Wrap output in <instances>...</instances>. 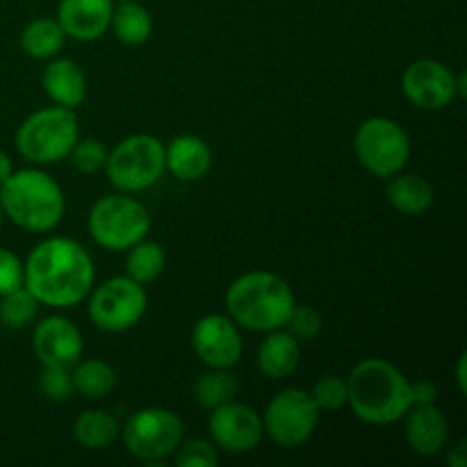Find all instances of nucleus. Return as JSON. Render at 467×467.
I'll return each instance as SVG.
<instances>
[{
	"label": "nucleus",
	"mask_w": 467,
	"mask_h": 467,
	"mask_svg": "<svg viewBox=\"0 0 467 467\" xmlns=\"http://www.w3.org/2000/svg\"><path fill=\"white\" fill-rule=\"evenodd\" d=\"M410 397H413V406L436 404L438 390L431 381H427V379H420V381L410 383Z\"/></svg>",
	"instance_id": "nucleus-35"
},
{
	"label": "nucleus",
	"mask_w": 467,
	"mask_h": 467,
	"mask_svg": "<svg viewBox=\"0 0 467 467\" xmlns=\"http://www.w3.org/2000/svg\"><path fill=\"white\" fill-rule=\"evenodd\" d=\"M94 260L71 237L39 242L23 265V287L48 308H76L94 287Z\"/></svg>",
	"instance_id": "nucleus-1"
},
{
	"label": "nucleus",
	"mask_w": 467,
	"mask_h": 467,
	"mask_svg": "<svg viewBox=\"0 0 467 467\" xmlns=\"http://www.w3.org/2000/svg\"><path fill=\"white\" fill-rule=\"evenodd\" d=\"M208 431L214 445L228 454H249L263 442V415L235 400L210 410Z\"/></svg>",
	"instance_id": "nucleus-13"
},
{
	"label": "nucleus",
	"mask_w": 467,
	"mask_h": 467,
	"mask_svg": "<svg viewBox=\"0 0 467 467\" xmlns=\"http://www.w3.org/2000/svg\"><path fill=\"white\" fill-rule=\"evenodd\" d=\"M12 171H14L12 158H9V155L0 149V185H3L9 176H12Z\"/></svg>",
	"instance_id": "nucleus-38"
},
{
	"label": "nucleus",
	"mask_w": 467,
	"mask_h": 467,
	"mask_svg": "<svg viewBox=\"0 0 467 467\" xmlns=\"http://www.w3.org/2000/svg\"><path fill=\"white\" fill-rule=\"evenodd\" d=\"M112 12V0H59L57 23L71 39L96 41L108 32Z\"/></svg>",
	"instance_id": "nucleus-16"
},
{
	"label": "nucleus",
	"mask_w": 467,
	"mask_h": 467,
	"mask_svg": "<svg viewBox=\"0 0 467 467\" xmlns=\"http://www.w3.org/2000/svg\"><path fill=\"white\" fill-rule=\"evenodd\" d=\"M313 400L319 410H340L347 406V379L340 377H324L315 383L313 388Z\"/></svg>",
	"instance_id": "nucleus-31"
},
{
	"label": "nucleus",
	"mask_w": 467,
	"mask_h": 467,
	"mask_svg": "<svg viewBox=\"0 0 467 467\" xmlns=\"http://www.w3.org/2000/svg\"><path fill=\"white\" fill-rule=\"evenodd\" d=\"M301 363V345L290 331H269L267 337L260 342L258 349V369L265 377L281 381L292 377Z\"/></svg>",
	"instance_id": "nucleus-20"
},
{
	"label": "nucleus",
	"mask_w": 467,
	"mask_h": 467,
	"mask_svg": "<svg viewBox=\"0 0 467 467\" xmlns=\"http://www.w3.org/2000/svg\"><path fill=\"white\" fill-rule=\"evenodd\" d=\"M237 392H240V383L228 369L210 368V372L201 374L194 383V400L205 410H214L228 404L235 400Z\"/></svg>",
	"instance_id": "nucleus-26"
},
{
	"label": "nucleus",
	"mask_w": 467,
	"mask_h": 467,
	"mask_svg": "<svg viewBox=\"0 0 467 467\" xmlns=\"http://www.w3.org/2000/svg\"><path fill=\"white\" fill-rule=\"evenodd\" d=\"M73 392L87 400H103L117 386V372L109 363L99 358L78 360L71 368Z\"/></svg>",
	"instance_id": "nucleus-23"
},
{
	"label": "nucleus",
	"mask_w": 467,
	"mask_h": 467,
	"mask_svg": "<svg viewBox=\"0 0 467 467\" xmlns=\"http://www.w3.org/2000/svg\"><path fill=\"white\" fill-rule=\"evenodd\" d=\"M388 203L401 214L420 217L433 205L431 182L418 173H395L388 185Z\"/></svg>",
	"instance_id": "nucleus-21"
},
{
	"label": "nucleus",
	"mask_w": 467,
	"mask_h": 467,
	"mask_svg": "<svg viewBox=\"0 0 467 467\" xmlns=\"http://www.w3.org/2000/svg\"><path fill=\"white\" fill-rule=\"evenodd\" d=\"M89 295V319L105 333H123L137 327L149 306L144 285L128 276L109 278Z\"/></svg>",
	"instance_id": "nucleus-11"
},
{
	"label": "nucleus",
	"mask_w": 467,
	"mask_h": 467,
	"mask_svg": "<svg viewBox=\"0 0 467 467\" xmlns=\"http://www.w3.org/2000/svg\"><path fill=\"white\" fill-rule=\"evenodd\" d=\"M119 431L130 456L141 463H162L181 447L185 424L173 410L150 406L132 413Z\"/></svg>",
	"instance_id": "nucleus-8"
},
{
	"label": "nucleus",
	"mask_w": 467,
	"mask_h": 467,
	"mask_svg": "<svg viewBox=\"0 0 467 467\" xmlns=\"http://www.w3.org/2000/svg\"><path fill=\"white\" fill-rule=\"evenodd\" d=\"M36 313H39V301L26 287L0 296V322L7 328H26L27 324L35 322Z\"/></svg>",
	"instance_id": "nucleus-28"
},
{
	"label": "nucleus",
	"mask_w": 467,
	"mask_h": 467,
	"mask_svg": "<svg viewBox=\"0 0 467 467\" xmlns=\"http://www.w3.org/2000/svg\"><path fill=\"white\" fill-rule=\"evenodd\" d=\"M164 164L178 181L194 182L213 169V150L199 135H178L164 146Z\"/></svg>",
	"instance_id": "nucleus-18"
},
{
	"label": "nucleus",
	"mask_w": 467,
	"mask_h": 467,
	"mask_svg": "<svg viewBox=\"0 0 467 467\" xmlns=\"http://www.w3.org/2000/svg\"><path fill=\"white\" fill-rule=\"evenodd\" d=\"M119 436V422L105 410H85L73 424V438L85 450H105Z\"/></svg>",
	"instance_id": "nucleus-25"
},
{
	"label": "nucleus",
	"mask_w": 467,
	"mask_h": 467,
	"mask_svg": "<svg viewBox=\"0 0 467 467\" xmlns=\"http://www.w3.org/2000/svg\"><path fill=\"white\" fill-rule=\"evenodd\" d=\"M295 304V292L285 278L272 272L242 274L226 292V310L233 322L255 333L285 328Z\"/></svg>",
	"instance_id": "nucleus-3"
},
{
	"label": "nucleus",
	"mask_w": 467,
	"mask_h": 467,
	"mask_svg": "<svg viewBox=\"0 0 467 467\" xmlns=\"http://www.w3.org/2000/svg\"><path fill=\"white\" fill-rule=\"evenodd\" d=\"M404 436L410 450L420 456H438L450 441V422L436 404H418L406 410Z\"/></svg>",
	"instance_id": "nucleus-17"
},
{
	"label": "nucleus",
	"mask_w": 467,
	"mask_h": 467,
	"mask_svg": "<svg viewBox=\"0 0 467 467\" xmlns=\"http://www.w3.org/2000/svg\"><path fill=\"white\" fill-rule=\"evenodd\" d=\"M32 349L41 365L73 368L82 358L80 328L59 315L41 319L32 333Z\"/></svg>",
	"instance_id": "nucleus-15"
},
{
	"label": "nucleus",
	"mask_w": 467,
	"mask_h": 467,
	"mask_svg": "<svg viewBox=\"0 0 467 467\" xmlns=\"http://www.w3.org/2000/svg\"><path fill=\"white\" fill-rule=\"evenodd\" d=\"M23 287V263L12 251L0 249V296Z\"/></svg>",
	"instance_id": "nucleus-34"
},
{
	"label": "nucleus",
	"mask_w": 467,
	"mask_h": 467,
	"mask_svg": "<svg viewBox=\"0 0 467 467\" xmlns=\"http://www.w3.org/2000/svg\"><path fill=\"white\" fill-rule=\"evenodd\" d=\"M285 327L290 328V333L299 342L301 340H315V337L319 336V331H322V315H319L315 308H310V306H296L295 304V308H292L290 319H287Z\"/></svg>",
	"instance_id": "nucleus-33"
},
{
	"label": "nucleus",
	"mask_w": 467,
	"mask_h": 467,
	"mask_svg": "<svg viewBox=\"0 0 467 467\" xmlns=\"http://www.w3.org/2000/svg\"><path fill=\"white\" fill-rule=\"evenodd\" d=\"M68 158H71L73 167H76L78 171L85 173V176H94V173L105 169V162H108V149H105L99 140H94V137H87V140H80V137H78Z\"/></svg>",
	"instance_id": "nucleus-29"
},
{
	"label": "nucleus",
	"mask_w": 467,
	"mask_h": 467,
	"mask_svg": "<svg viewBox=\"0 0 467 467\" xmlns=\"http://www.w3.org/2000/svg\"><path fill=\"white\" fill-rule=\"evenodd\" d=\"M354 150L372 176L392 178L409 164L410 140L395 119L372 117L356 130Z\"/></svg>",
	"instance_id": "nucleus-9"
},
{
	"label": "nucleus",
	"mask_w": 467,
	"mask_h": 467,
	"mask_svg": "<svg viewBox=\"0 0 467 467\" xmlns=\"http://www.w3.org/2000/svg\"><path fill=\"white\" fill-rule=\"evenodd\" d=\"M3 217H5V214H3V208H0V228H3Z\"/></svg>",
	"instance_id": "nucleus-40"
},
{
	"label": "nucleus",
	"mask_w": 467,
	"mask_h": 467,
	"mask_svg": "<svg viewBox=\"0 0 467 467\" xmlns=\"http://www.w3.org/2000/svg\"><path fill=\"white\" fill-rule=\"evenodd\" d=\"M454 379H456V388H459L461 395L467 392V354L461 351L459 360H456V368H454Z\"/></svg>",
	"instance_id": "nucleus-36"
},
{
	"label": "nucleus",
	"mask_w": 467,
	"mask_h": 467,
	"mask_svg": "<svg viewBox=\"0 0 467 467\" xmlns=\"http://www.w3.org/2000/svg\"><path fill=\"white\" fill-rule=\"evenodd\" d=\"M401 91L410 105L436 112V109L454 103V99L459 96L456 94V73L438 59H415L401 76Z\"/></svg>",
	"instance_id": "nucleus-12"
},
{
	"label": "nucleus",
	"mask_w": 467,
	"mask_h": 467,
	"mask_svg": "<svg viewBox=\"0 0 467 467\" xmlns=\"http://www.w3.org/2000/svg\"><path fill=\"white\" fill-rule=\"evenodd\" d=\"M322 410L315 404L313 395L301 388H287L272 397L263 415L265 436L272 438L276 445L301 447L315 436Z\"/></svg>",
	"instance_id": "nucleus-10"
},
{
	"label": "nucleus",
	"mask_w": 467,
	"mask_h": 467,
	"mask_svg": "<svg viewBox=\"0 0 467 467\" xmlns=\"http://www.w3.org/2000/svg\"><path fill=\"white\" fill-rule=\"evenodd\" d=\"M41 85L55 105L76 109L87 96V78L73 59H53L44 68Z\"/></svg>",
	"instance_id": "nucleus-19"
},
{
	"label": "nucleus",
	"mask_w": 467,
	"mask_h": 467,
	"mask_svg": "<svg viewBox=\"0 0 467 467\" xmlns=\"http://www.w3.org/2000/svg\"><path fill=\"white\" fill-rule=\"evenodd\" d=\"M347 406L365 424H395L413 406L410 381L388 360L365 358L347 379Z\"/></svg>",
	"instance_id": "nucleus-2"
},
{
	"label": "nucleus",
	"mask_w": 467,
	"mask_h": 467,
	"mask_svg": "<svg viewBox=\"0 0 467 467\" xmlns=\"http://www.w3.org/2000/svg\"><path fill=\"white\" fill-rule=\"evenodd\" d=\"M176 465L178 467H214L219 463L217 445L208 441H190L178 447Z\"/></svg>",
	"instance_id": "nucleus-32"
},
{
	"label": "nucleus",
	"mask_w": 467,
	"mask_h": 467,
	"mask_svg": "<svg viewBox=\"0 0 467 467\" xmlns=\"http://www.w3.org/2000/svg\"><path fill=\"white\" fill-rule=\"evenodd\" d=\"M39 390L46 400L64 401L73 395L71 368H59V365H44V372L39 377Z\"/></svg>",
	"instance_id": "nucleus-30"
},
{
	"label": "nucleus",
	"mask_w": 467,
	"mask_h": 467,
	"mask_svg": "<svg viewBox=\"0 0 467 467\" xmlns=\"http://www.w3.org/2000/svg\"><path fill=\"white\" fill-rule=\"evenodd\" d=\"M80 137L73 109L53 105L32 112L16 130V149L35 164H57L68 158Z\"/></svg>",
	"instance_id": "nucleus-5"
},
{
	"label": "nucleus",
	"mask_w": 467,
	"mask_h": 467,
	"mask_svg": "<svg viewBox=\"0 0 467 467\" xmlns=\"http://www.w3.org/2000/svg\"><path fill=\"white\" fill-rule=\"evenodd\" d=\"M109 27L123 44L141 46L149 41L150 32H153V16L144 5L135 3V0H121V5L114 7Z\"/></svg>",
	"instance_id": "nucleus-22"
},
{
	"label": "nucleus",
	"mask_w": 467,
	"mask_h": 467,
	"mask_svg": "<svg viewBox=\"0 0 467 467\" xmlns=\"http://www.w3.org/2000/svg\"><path fill=\"white\" fill-rule=\"evenodd\" d=\"M0 208L23 231L48 233L62 223L67 201L53 176L39 169H21L0 185Z\"/></svg>",
	"instance_id": "nucleus-4"
},
{
	"label": "nucleus",
	"mask_w": 467,
	"mask_h": 467,
	"mask_svg": "<svg viewBox=\"0 0 467 467\" xmlns=\"http://www.w3.org/2000/svg\"><path fill=\"white\" fill-rule=\"evenodd\" d=\"M192 349L208 368L231 369L242 358V336L223 315H203L192 328Z\"/></svg>",
	"instance_id": "nucleus-14"
},
{
	"label": "nucleus",
	"mask_w": 467,
	"mask_h": 467,
	"mask_svg": "<svg viewBox=\"0 0 467 467\" xmlns=\"http://www.w3.org/2000/svg\"><path fill=\"white\" fill-rule=\"evenodd\" d=\"M64 39L67 35L57 18H35L23 27L21 48L35 59H50L64 48Z\"/></svg>",
	"instance_id": "nucleus-24"
},
{
	"label": "nucleus",
	"mask_w": 467,
	"mask_h": 467,
	"mask_svg": "<svg viewBox=\"0 0 467 467\" xmlns=\"http://www.w3.org/2000/svg\"><path fill=\"white\" fill-rule=\"evenodd\" d=\"M447 465L450 467H465L467 465V442L459 441L454 450L447 456Z\"/></svg>",
	"instance_id": "nucleus-37"
},
{
	"label": "nucleus",
	"mask_w": 467,
	"mask_h": 467,
	"mask_svg": "<svg viewBox=\"0 0 467 467\" xmlns=\"http://www.w3.org/2000/svg\"><path fill=\"white\" fill-rule=\"evenodd\" d=\"M89 235L108 251H128L146 240L150 231V214L144 203L128 194H109L96 201L87 219Z\"/></svg>",
	"instance_id": "nucleus-7"
},
{
	"label": "nucleus",
	"mask_w": 467,
	"mask_h": 467,
	"mask_svg": "<svg viewBox=\"0 0 467 467\" xmlns=\"http://www.w3.org/2000/svg\"><path fill=\"white\" fill-rule=\"evenodd\" d=\"M456 94L461 96V99H463V96L467 94V76L463 71L459 73V76H456Z\"/></svg>",
	"instance_id": "nucleus-39"
},
{
	"label": "nucleus",
	"mask_w": 467,
	"mask_h": 467,
	"mask_svg": "<svg viewBox=\"0 0 467 467\" xmlns=\"http://www.w3.org/2000/svg\"><path fill=\"white\" fill-rule=\"evenodd\" d=\"M167 267V254L158 242H137L128 249L126 258V276L132 278L140 285L153 283Z\"/></svg>",
	"instance_id": "nucleus-27"
},
{
	"label": "nucleus",
	"mask_w": 467,
	"mask_h": 467,
	"mask_svg": "<svg viewBox=\"0 0 467 467\" xmlns=\"http://www.w3.org/2000/svg\"><path fill=\"white\" fill-rule=\"evenodd\" d=\"M167 171L164 144L153 135L137 132L119 141L108 153L105 173L109 182L123 194L150 190Z\"/></svg>",
	"instance_id": "nucleus-6"
}]
</instances>
